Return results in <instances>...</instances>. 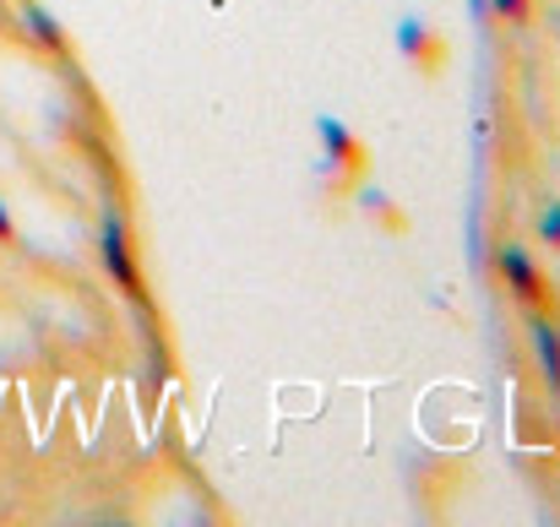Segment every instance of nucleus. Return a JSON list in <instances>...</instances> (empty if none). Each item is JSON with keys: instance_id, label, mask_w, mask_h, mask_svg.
<instances>
[{"instance_id": "nucleus-1", "label": "nucleus", "mask_w": 560, "mask_h": 527, "mask_svg": "<svg viewBox=\"0 0 560 527\" xmlns=\"http://www.w3.org/2000/svg\"><path fill=\"white\" fill-rule=\"evenodd\" d=\"M98 256H104V272L115 278V289L126 294V305L148 321V316H153V305H148V283H142V267H137L131 229H126V218H120L115 207L98 218Z\"/></svg>"}, {"instance_id": "nucleus-2", "label": "nucleus", "mask_w": 560, "mask_h": 527, "mask_svg": "<svg viewBox=\"0 0 560 527\" xmlns=\"http://www.w3.org/2000/svg\"><path fill=\"white\" fill-rule=\"evenodd\" d=\"M495 272H501V283L512 289V300L517 305H528V311H550V283H545V272H539V261L523 250V245H501L495 250Z\"/></svg>"}, {"instance_id": "nucleus-3", "label": "nucleus", "mask_w": 560, "mask_h": 527, "mask_svg": "<svg viewBox=\"0 0 560 527\" xmlns=\"http://www.w3.org/2000/svg\"><path fill=\"white\" fill-rule=\"evenodd\" d=\"M397 55L408 66H419V71H441V60H446V49H441V38H435V27L424 16H402L397 22Z\"/></svg>"}, {"instance_id": "nucleus-4", "label": "nucleus", "mask_w": 560, "mask_h": 527, "mask_svg": "<svg viewBox=\"0 0 560 527\" xmlns=\"http://www.w3.org/2000/svg\"><path fill=\"white\" fill-rule=\"evenodd\" d=\"M316 137H322V148H327V159H332V169H343V175H365V142L343 126V120H332V115H316Z\"/></svg>"}, {"instance_id": "nucleus-5", "label": "nucleus", "mask_w": 560, "mask_h": 527, "mask_svg": "<svg viewBox=\"0 0 560 527\" xmlns=\"http://www.w3.org/2000/svg\"><path fill=\"white\" fill-rule=\"evenodd\" d=\"M528 338H534V359H539L545 386L560 391V327L545 316V311H528Z\"/></svg>"}, {"instance_id": "nucleus-6", "label": "nucleus", "mask_w": 560, "mask_h": 527, "mask_svg": "<svg viewBox=\"0 0 560 527\" xmlns=\"http://www.w3.org/2000/svg\"><path fill=\"white\" fill-rule=\"evenodd\" d=\"M16 27L38 44V49H49V55H66V33H60V22L38 5V0H22L16 5Z\"/></svg>"}, {"instance_id": "nucleus-7", "label": "nucleus", "mask_w": 560, "mask_h": 527, "mask_svg": "<svg viewBox=\"0 0 560 527\" xmlns=\"http://www.w3.org/2000/svg\"><path fill=\"white\" fill-rule=\"evenodd\" d=\"M360 207H365V212H381V218H386L392 229H402V218L392 212V196H386L381 185H360Z\"/></svg>"}, {"instance_id": "nucleus-8", "label": "nucleus", "mask_w": 560, "mask_h": 527, "mask_svg": "<svg viewBox=\"0 0 560 527\" xmlns=\"http://www.w3.org/2000/svg\"><path fill=\"white\" fill-rule=\"evenodd\" d=\"M485 5H490V16H501L506 27H523V22L534 16V5H528V0H485Z\"/></svg>"}, {"instance_id": "nucleus-9", "label": "nucleus", "mask_w": 560, "mask_h": 527, "mask_svg": "<svg viewBox=\"0 0 560 527\" xmlns=\"http://www.w3.org/2000/svg\"><path fill=\"white\" fill-rule=\"evenodd\" d=\"M539 234H545V245L560 250V201H550V207L539 212Z\"/></svg>"}, {"instance_id": "nucleus-10", "label": "nucleus", "mask_w": 560, "mask_h": 527, "mask_svg": "<svg viewBox=\"0 0 560 527\" xmlns=\"http://www.w3.org/2000/svg\"><path fill=\"white\" fill-rule=\"evenodd\" d=\"M16 239V223H11V212H5V201H0V245H11Z\"/></svg>"}]
</instances>
